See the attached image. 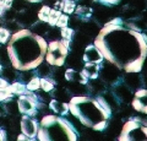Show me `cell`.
Listing matches in <instances>:
<instances>
[{"instance_id": "6da1fadb", "label": "cell", "mask_w": 147, "mask_h": 141, "mask_svg": "<svg viewBox=\"0 0 147 141\" xmlns=\"http://www.w3.org/2000/svg\"><path fill=\"white\" fill-rule=\"evenodd\" d=\"M94 45L103 58L127 72L141 71L147 55V37L119 17L104 25Z\"/></svg>"}, {"instance_id": "7a4b0ae2", "label": "cell", "mask_w": 147, "mask_h": 141, "mask_svg": "<svg viewBox=\"0 0 147 141\" xmlns=\"http://www.w3.org/2000/svg\"><path fill=\"white\" fill-rule=\"evenodd\" d=\"M47 48L44 38L28 30H21L11 37L7 54L13 67L18 70H32L42 64Z\"/></svg>"}, {"instance_id": "3957f363", "label": "cell", "mask_w": 147, "mask_h": 141, "mask_svg": "<svg viewBox=\"0 0 147 141\" xmlns=\"http://www.w3.org/2000/svg\"><path fill=\"white\" fill-rule=\"evenodd\" d=\"M69 111L82 124L100 131L107 128L108 119L112 113L110 106L103 97H74L69 103Z\"/></svg>"}, {"instance_id": "277c9868", "label": "cell", "mask_w": 147, "mask_h": 141, "mask_svg": "<svg viewBox=\"0 0 147 141\" xmlns=\"http://www.w3.org/2000/svg\"><path fill=\"white\" fill-rule=\"evenodd\" d=\"M37 136L38 141H77V133L72 124L57 114L43 118Z\"/></svg>"}, {"instance_id": "5b68a950", "label": "cell", "mask_w": 147, "mask_h": 141, "mask_svg": "<svg viewBox=\"0 0 147 141\" xmlns=\"http://www.w3.org/2000/svg\"><path fill=\"white\" fill-rule=\"evenodd\" d=\"M119 141H147V125L139 118H132L123 126Z\"/></svg>"}, {"instance_id": "8992f818", "label": "cell", "mask_w": 147, "mask_h": 141, "mask_svg": "<svg viewBox=\"0 0 147 141\" xmlns=\"http://www.w3.org/2000/svg\"><path fill=\"white\" fill-rule=\"evenodd\" d=\"M67 52L69 48H66L63 42L55 40V42H52L48 45L47 53H45V60L50 65L61 66L66 59Z\"/></svg>"}, {"instance_id": "52a82bcc", "label": "cell", "mask_w": 147, "mask_h": 141, "mask_svg": "<svg viewBox=\"0 0 147 141\" xmlns=\"http://www.w3.org/2000/svg\"><path fill=\"white\" fill-rule=\"evenodd\" d=\"M18 111L25 115H34L37 107V97L32 93L21 94L18 98Z\"/></svg>"}, {"instance_id": "ba28073f", "label": "cell", "mask_w": 147, "mask_h": 141, "mask_svg": "<svg viewBox=\"0 0 147 141\" xmlns=\"http://www.w3.org/2000/svg\"><path fill=\"white\" fill-rule=\"evenodd\" d=\"M21 130L24 135L28 138H34L38 133V124L30 115H24V118L21 119Z\"/></svg>"}, {"instance_id": "9c48e42d", "label": "cell", "mask_w": 147, "mask_h": 141, "mask_svg": "<svg viewBox=\"0 0 147 141\" xmlns=\"http://www.w3.org/2000/svg\"><path fill=\"white\" fill-rule=\"evenodd\" d=\"M132 107L137 112L147 114V90H139L132 99Z\"/></svg>"}, {"instance_id": "30bf717a", "label": "cell", "mask_w": 147, "mask_h": 141, "mask_svg": "<svg viewBox=\"0 0 147 141\" xmlns=\"http://www.w3.org/2000/svg\"><path fill=\"white\" fill-rule=\"evenodd\" d=\"M103 55L98 51V48L94 44H90L88 47L85 49L84 54V61L86 63H96V64H100L103 61Z\"/></svg>"}, {"instance_id": "8fae6325", "label": "cell", "mask_w": 147, "mask_h": 141, "mask_svg": "<svg viewBox=\"0 0 147 141\" xmlns=\"http://www.w3.org/2000/svg\"><path fill=\"white\" fill-rule=\"evenodd\" d=\"M100 64H96V63H86L84 70L81 71L82 76H85L87 80L88 79H97L98 72L100 69Z\"/></svg>"}, {"instance_id": "7c38bea8", "label": "cell", "mask_w": 147, "mask_h": 141, "mask_svg": "<svg viewBox=\"0 0 147 141\" xmlns=\"http://www.w3.org/2000/svg\"><path fill=\"white\" fill-rule=\"evenodd\" d=\"M50 109L55 113V114H60V115H65L67 114L69 112V104L66 103H61L57 101V99H53V101H50V104H49Z\"/></svg>"}, {"instance_id": "4fadbf2b", "label": "cell", "mask_w": 147, "mask_h": 141, "mask_svg": "<svg viewBox=\"0 0 147 141\" xmlns=\"http://www.w3.org/2000/svg\"><path fill=\"white\" fill-rule=\"evenodd\" d=\"M65 79L67 81H77V82H80V84H86L87 82V79L85 76H82L81 72H77L76 70H72V69H69L66 70V74H65Z\"/></svg>"}, {"instance_id": "5bb4252c", "label": "cell", "mask_w": 147, "mask_h": 141, "mask_svg": "<svg viewBox=\"0 0 147 141\" xmlns=\"http://www.w3.org/2000/svg\"><path fill=\"white\" fill-rule=\"evenodd\" d=\"M60 7L65 13H72L76 9V4L72 0H63L60 3Z\"/></svg>"}, {"instance_id": "9a60e30c", "label": "cell", "mask_w": 147, "mask_h": 141, "mask_svg": "<svg viewBox=\"0 0 147 141\" xmlns=\"http://www.w3.org/2000/svg\"><path fill=\"white\" fill-rule=\"evenodd\" d=\"M61 15V12L57 10V9H50V12H49V17H48V24L50 26H55L57 25V21L59 19V16Z\"/></svg>"}, {"instance_id": "2e32d148", "label": "cell", "mask_w": 147, "mask_h": 141, "mask_svg": "<svg viewBox=\"0 0 147 141\" xmlns=\"http://www.w3.org/2000/svg\"><path fill=\"white\" fill-rule=\"evenodd\" d=\"M10 90H11V92L13 94H24L26 92V86L24 84H21V82H15V84H12L10 85Z\"/></svg>"}, {"instance_id": "e0dca14e", "label": "cell", "mask_w": 147, "mask_h": 141, "mask_svg": "<svg viewBox=\"0 0 147 141\" xmlns=\"http://www.w3.org/2000/svg\"><path fill=\"white\" fill-rule=\"evenodd\" d=\"M54 85L55 82L50 79H40V87H42L45 92H49L54 88Z\"/></svg>"}, {"instance_id": "ac0fdd59", "label": "cell", "mask_w": 147, "mask_h": 141, "mask_svg": "<svg viewBox=\"0 0 147 141\" xmlns=\"http://www.w3.org/2000/svg\"><path fill=\"white\" fill-rule=\"evenodd\" d=\"M49 12H50V7L49 6H43L38 12V19L40 21H43V22H47L48 17H49Z\"/></svg>"}, {"instance_id": "d6986e66", "label": "cell", "mask_w": 147, "mask_h": 141, "mask_svg": "<svg viewBox=\"0 0 147 141\" xmlns=\"http://www.w3.org/2000/svg\"><path fill=\"white\" fill-rule=\"evenodd\" d=\"M39 87H40V79H38V77L32 79L26 86V88L28 91H36V90H38Z\"/></svg>"}, {"instance_id": "ffe728a7", "label": "cell", "mask_w": 147, "mask_h": 141, "mask_svg": "<svg viewBox=\"0 0 147 141\" xmlns=\"http://www.w3.org/2000/svg\"><path fill=\"white\" fill-rule=\"evenodd\" d=\"M12 92L10 90V86H7L5 88H0V101H5V99H9L12 97Z\"/></svg>"}, {"instance_id": "44dd1931", "label": "cell", "mask_w": 147, "mask_h": 141, "mask_svg": "<svg viewBox=\"0 0 147 141\" xmlns=\"http://www.w3.org/2000/svg\"><path fill=\"white\" fill-rule=\"evenodd\" d=\"M76 13L79 16H82V17H90L91 13H92V10L90 7H86V6H79L76 9Z\"/></svg>"}, {"instance_id": "7402d4cb", "label": "cell", "mask_w": 147, "mask_h": 141, "mask_svg": "<svg viewBox=\"0 0 147 141\" xmlns=\"http://www.w3.org/2000/svg\"><path fill=\"white\" fill-rule=\"evenodd\" d=\"M72 36H74V30L69 28L67 26L66 27H63V28H61V37H63V39L71 40Z\"/></svg>"}, {"instance_id": "603a6c76", "label": "cell", "mask_w": 147, "mask_h": 141, "mask_svg": "<svg viewBox=\"0 0 147 141\" xmlns=\"http://www.w3.org/2000/svg\"><path fill=\"white\" fill-rule=\"evenodd\" d=\"M67 22H69V16L61 13V15L59 16V19L57 21V25H55V26H58V27H60V28H63V27H66L67 26Z\"/></svg>"}, {"instance_id": "cb8c5ba5", "label": "cell", "mask_w": 147, "mask_h": 141, "mask_svg": "<svg viewBox=\"0 0 147 141\" xmlns=\"http://www.w3.org/2000/svg\"><path fill=\"white\" fill-rule=\"evenodd\" d=\"M9 38H10V33L6 28H3L0 27V43H6Z\"/></svg>"}, {"instance_id": "d4e9b609", "label": "cell", "mask_w": 147, "mask_h": 141, "mask_svg": "<svg viewBox=\"0 0 147 141\" xmlns=\"http://www.w3.org/2000/svg\"><path fill=\"white\" fill-rule=\"evenodd\" d=\"M98 1L104 4V5H117L120 3V0H98Z\"/></svg>"}, {"instance_id": "484cf974", "label": "cell", "mask_w": 147, "mask_h": 141, "mask_svg": "<svg viewBox=\"0 0 147 141\" xmlns=\"http://www.w3.org/2000/svg\"><path fill=\"white\" fill-rule=\"evenodd\" d=\"M17 141H36V140H34V138H28V136L21 134V135L17 138Z\"/></svg>"}, {"instance_id": "4316f807", "label": "cell", "mask_w": 147, "mask_h": 141, "mask_svg": "<svg viewBox=\"0 0 147 141\" xmlns=\"http://www.w3.org/2000/svg\"><path fill=\"white\" fill-rule=\"evenodd\" d=\"M7 86H9V84H7L6 80L0 79V88H5V87H7Z\"/></svg>"}, {"instance_id": "83f0119b", "label": "cell", "mask_w": 147, "mask_h": 141, "mask_svg": "<svg viewBox=\"0 0 147 141\" xmlns=\"http://www.w3.org/2000/svg\"><path fill=\"white\" fill-rule=\"evenodd\" d=\"M0 141H6V136H5V131L0 129Z\"/></svg>"}, {"instance_id": "f1b7e54d", "label": "cell", "mask_w": 147, "mask_h": 141, "mask_svg": "<svg viewBox=\"0 0 147 141\" xmlns=\"http://www.w3.org/2000/svg\"><path fill=\"white\" fill-rule=\"evenodd\" d=\"M12 6V0H5V9H10Z\"/></svg>"}, {"instance_id": "f546056e", "label": "cell", "mask_w": 147, "mask_h": 141, "mask_svg": "<svg viewBox=\"0 0 147 141\" xmlns=\"http://www.w3.org/2000/svg\"><path fill=\"white\" fill-rule=\"evenodd\" d=\"M4 12H5V6L0 5V16H1V15H4Z\"/></svg>"}, {"instance_id": "4dcf8cb0", "label": "cell", "mask_w": 147, "mask_h": 141, "mask_svg": "<svg viewBox=\"0 0 147 141\" xmlns=\"http://www.w3.org/2000/svg\"><path fill=\"white\" fill-rule=\"evenodd\" d=\"M27 1H30V3H39L40 0H27Z\"/></svg>"}, {"instance_id": "1f68e13d", "label": "cell", "mask_w": 147, "mask_h": 141, "mask_svg": "<svg viewBox=\"0 0 147 141\" xmlns=\"http://www.w3.org/2000/svg\"><path fill=\"white\" fill-rule=\"evenodd\" d=\"M0 5L5 6V0H0Z\"/></svg>"}, {"instance_id": "d6a6232c", "label": "cell", "mask_w": 147, "mask_h": 141, "mask_svg": "<svg viewBox=\"0 0 147 141\" xmlns=\"http://www.w3.org/2000/svg\"><path fill=\"white\" fill-rule=\"evenodd\" d=\"M0 71H1V65H0Z\"/></svg>"}, {"instance_id": "836d02e7", "label": "cell", "mask_w": 147, "mask_h": 141, "mask_svg": "<svg viewBox=\"0 0 147 141\" xmlns=\"http://www.w3.org/2000/svg\"><path fill=\"white\" fill-rule=\"evenodd\" d=\"M94 1H98V0H94Z\"/></svg>"}]
</instances>
